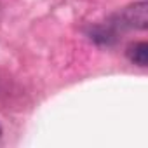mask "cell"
<instances>
[{
  "label": "cell",
  "instance_id": "1",
  "mask_svg": "<svg viewBox=\"0 0 148 148\" xmlns=\"http://www.w3.org/2000/svg\"><path fill=\"white\" fill-rule=\"evenodd\" d=\"M122 21L125 26L145 30L148 26V5H146V2H138V4L129 5L122 12Z\"/></svg>",
  "mask_w": 148,
  "mask_h": 148
},
{
  "label": "cell",
  "instance_id": "2",
  "mask_svg": "<svg viewBox=\"0 0 148 148\" xmlns=\"http://www.w3.org/2000/svg\"><path fill=\"white\" fill-rule=\"evenodd\" d=\"M127 58L131 63L145 68L148 64V44L146 42H134L127 47Z\"/></svg>",
  "mask_w": 148,
  "mask_h": 148
}]
</instances>
